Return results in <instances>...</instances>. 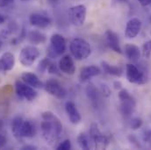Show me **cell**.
<instances>
[{
    "label": "cell",
    "mask_w": 151,
    "mask_h": 150,
    "mask_svg": "<svg viewBox=\"0 0 151 150\" xmlns=\"http://www.w3.org/2000/svg\"><path fill=\"white\" fill-rule=\"evenodd\" d=\"M40 52L35 46H27L23 47L19 54V62L25 67L32 66L39 58Z\"/></svg>",
    "instance_id": "obj_5"
},
{
    "label": "cell",
    "mask_w": 151,
    "mask_h": 150,
    "mask_svg": "<svg viewBox=\"0 0 151 150\" xmlns=\"http://www.w3.org/2000/svg\"><path fill=\"white\" fill-rule=\"evenodd\" d=\"M71 142L70 140H64L62 142L59 143V145L56 147V149L58 150H69L71 149Z\"/></svg>",
    "instance_id": "obj_30"
},
{
    "label": "cell",
    "mask_w": 151,
    "mask_h": 150,
    "mask_svg": "<svg viewBox=\"0 0 151 150\" xmlns=\"http://www.w3.org/2000/svg\"><path fill=\"white\" fill-rule=\"evenodd\" d=\"M44 87H45V90L48 94L58 99H63L67 96L66 89L55 79L47 80Z\"/></svg>",
    "instance_id": "obj_9"
},
{
    "label": "cell",
    "mask_w": 151,
    "mask_h": 150,
    "mask_svg": "<svg viewBox=\"0 0 151 150\" xmlns=\"http://www.w3.org/2000/svg\"><path fill=\"white\" fill-rule=\"evenodd\" d=\"M50 62H51V61L49 60L48 57L44 58L43 60H41V61L40 62V63H39V65H38L37 70L40 72V73L45 72V71L47 70V67H48V65H49Z\"/></svg>",
    "instance_id": "obj_28"
},
{
    "label": "cell",
    "mask_w": 151,
    "mask_h": 150,
    "mask_svg": "<svg viewBox=\"0 0 151 150\" xmlns=\"http://www.w3.org/2000/svg\"><path fill=\"white\" fill-rule=\"evenodd\" d=\"M124 54L128 58L129 60L133 62H136L139 60L141 56V50L139 47H137L134 44L132 43H127L124 47Z\"/></svg>",
    "instance_id": "obj_18"
},
{
    "label": "cell",
    "mask_w": 151,
    "mask_h": 150,
    "mask_svg": "<svg viewBox=\"0 0 151 150\" xmlns=\"http://www.w3.org/2000/svg\"><path fill=\"white\" fill-rule=\"evenodd\" d=\"M20 1H22V2H28V1H31V0H20Z\"/></svg>",
    "instance_id": "obj_42"
},
{
    "label": "cell",
    "mask_w": 151,
    "mask_h": 150,
    "mask_svg": "<svg viewBox=\"0 0 151 150\" xmlns=\"http://www.w3.org/2000/svg\"><path fill=\"white\" fill-rule=\"evenodd\" d=\"M150 34H151V32H150Z\"/></svg>",
    "instance_id": "obj_43"
},
{
    "label": "cell",
    "mask_w": 151,
    "mask_h": 150,
    "mask_svg": "<svg viewBox=\"0 0 151 150\" xmlns=\"http://www.w3.org/2000/svg\"><path fill=\"white\" fill-rule=\"evenodd\" d=\"M142 55L144 58L149 59L151 55V39L146 41L142 46Z\"/></svg>",
    "instance_id": "obj_27"
},
{
    "label": "cell",
    "mask_w": 151,
    "mask_h": 150,
    "mask_svg": "<svg viewBox=\"0 0 151 150\" xmlns=\"http://www.w3.org/2000/svg\"><path fill=\"white\" fill-rule=\"evenodd\" d=\"M106 43L108 47L113 50L114 52L118 54H122L123 51L120 47L119 44V39L116 33H114L112 30H107L106 32Z\"/></svg>",
    "instance_id": "obj_13"
},
{
    "label": "cell",
    "mask_w": 151,
    "mask_h": 150,
    "mask_svg": "<svg viewBox=\"0 0 151 150\" xmlns=\"http://www.w3.org/2000/svg\"><path fill=\"white\" fill-rule=\"evenodd\" d=\"M23 121H24V119L21 116L14 117L12 121V134L14 135V137L18 141L22 140L20 131H21V126H22Z\"/></svg>",
    "instance_id": "obj_21"
},
{
    "label": "cell",
    "mask_w": 151,
    "mask_h": 150,
    "mask_svg": "<svg viewBox=\"0 0 151 150\" xmlns=\"http://www.w3.org/2000/svg\"><path fill=\"white\" fill-rule=\"evenodd\" d=\"M76 141H77V144L79 146L80 149H82L88 150L91 149V145H90V140H89V137L87 136L86 133H80L76 138Z\"/></svg>",
    "instance_id": "obj_25"
},
{
    "label": "cell",
    "mask_w": 151,
    "mask_h": 150,
    "mask_svg": "<svg viewBox=\"0 0 151 150\" xmlns=\"http://www.w3.org/2000/svg\"><path fill=\"white\" fill-rule=\"evenodd\" d=\"M66 50V40L59 34H55L50 38V45L47 48V57L55 59L62 55Z\"/></svg>",
    "instance_id": "obj_3"
},
{
    "label": "cell",
    "mask_w": 151,
    "mask_h": 150,
    "mask_svg": "<svg viewBox=\"0 0 151 150\" xmlns=\"http://www.w3.org/2000/svg\"><path fill=\"white\" fill-rule=\"evenodd\" d=\"M41 118L40 129L42 138L50 145L55 143L63 133V124L61 120L50 111L42 113Z\"/></svg>",
    "instance_id": "obj_1"
},
{
    "label": "cell",
    "mask_w": 151,
    "mask_h": 150,
    "mask_svg": "<svg viewBox=\"0 0 151 150\" xmlns=\"http://www.w3.org/2000/svg\"><path fill=\"white\" fill-rule=\"evenodd\" d=\"M100 93H102L104 97L107 98V97H109L111 95V90L109 89V87L106 84H101Z\"/></svg>",
    "instance_id": "obj_32"
},
{
    "label": "cell",
    "mask_w": 151,
    "mask_h": 150,
    "mask_svg": "<svg viewBox=\"0 0 151 150\" xmlns=\"http://www.w3.org/2000/svg\"><path fill=\"white\" fill-rule=\"evenodd\" d=\"M142 140L148 147L151 148V128L147 127L142 132Z\"/></svg>",
    "instance_id": "obj_26"
},
{
    "label": "cell",
    "mask_w": 151,
    "mask_h": 150,
    "mask_svg": "<svg viewBox=\"0 0 151 150\" xmlns=\"http://www.w3.org/2000/svg\"><path fill=\"white\" fill-rule=\"evenodd\" d=\"M27 39L30 43L35 44V45H39L42 44L47 40V37L44 34H42L40 31L33 30L28 33L27 34Z\"/></svg>",
    "instance_id": "obj_23"
},
{
    "label": "cell",
    "mask_w": 151,
    "mask_h": 150,
    "mask_svg": "<svg viewBox=\"0 0 151 150\" xmlns=\"http://www.w3.org/2000/svg\"><path fill=\"white\" fill-rule=\"evenodd\" d=\"M65 111H66V113L68 115V118H69L70 121L72 124L76 125V124L80 123V121L82 119V117H81V114L79 113V111L76 108V106L75 103L67 102L65 104Z\"/></svg>",
    "instance_id": "obj_16"
},
{
    "label": "cell",
    "mask_w": 151,
    "mask_h": 150,
    "mask_svg": "<svg viewBox=\"0 0 151 150\" xmlns=\"http://www.w3.org/2000/svg\"><path fill=\"white\" fill-rule=\"evenodd\" d=\"M21 80L27 83L28 85L32 86L33 88L35 89H40L43 87V84L41 83V81L39 79L37 75L34 73H31V72H24L22 75H21Z\"/></svg>",
    "instance_id": "obj_19"
},
{
    "label": "cell",
    "mask_w": 151,
    "mask_h": 150,
    "mask_svg": "<svg viewBox=\"0 0 151 150\" xmlns=\"http://www.w3.org/2000/svg\"><path fill=\"white\" fill-rule=\"evenodd\" d=\"M99 93L100 92L99 91V90L92 83L88 84V86L86 87V95H87V98L94 105H97L99 103V99H100V94Z\"/></svg>",
    "instance_id": "obj_22"
},
{
    "label": "cell",
    "mask_w": 151,
    "mask_h": 150,
    "mask_svg": "<svg viewBox=\"0 0 151 150\" xmlns=\"http://www.w3.org/2000/svg\"><path fill=\"white\" fill-rule=\"evenodd\" d=\"M47 70L48 71V73H50V74H55V75H59V71H61L60 69H59V67L55 63H54L52 62L49 63Z\"/></svg>",
    "instance_id": "obj_31"
},
{
    "label": "cell",
    "mask_w": 151,
    "mask_h": 150,
    "mask_svg": "<svg viewBox=\"0 0 151 150\" xmlns=\"http://www.w3.org/2000/svg\"><path fill=\"white\" fill-rule=\"evenodd\" d=\"M29 21L32 26L39 28H46L51 24V19L40 13H32L29 17Z\"/></svg>",
    "instance_id": "obj_15"
},
{
    "label": "cell",
    "mask_w": 151,
    "mask_h": 150,
    "mask_svg": "<svg viewBox=\"0 0 151 150\" xmlns=\"http://www.w3.org/2000/svg\"><path fill=\"white\" fill-rule=\"evenodd\" d=\"M70 50L76 60L81 61L88 58L91 53L90 44L82 38H75L70 44Z\"/></svg>",
    "instance_id": "obj_2"
},
{
    "label": "cell",
    "mask_w": 151,
    "mask_h": 150,
    "mask_svg": "<svg viewBox=\"0 0 151 150\" xmlns=\"http://www.w3.org/2000/svg\"><path fill=\"white\" fill-rule=\"evenodd\" d=\"M128 140H129V141H130L132 144H134L136 148H139V149H142V146L140 144V142H139L138 139H137L134 134L129 135V136H128Z\"/></svg>",
    "instance_id": "obj_33"
},
{
    "label": "cell",
    "mask_w": 151,
    "mask_h": 150,
    "mask_svg": "<svg viewBox=\"0 0 151 150\" xmlns=\"http://www.w3.org/2000/svg\"><path fill=\"white\" fill-rule=\"evenodd\" d=\"M142 6H147L151 4V0H137Z\"/></svg>",
    "instance_id": "obj_37"
},
{
    "label": "cell",
    "mask_w": 151,
    "mask_h": 150,
    "mask_svg": "<svg viewBox=\"0 0 151 150\" xmlns=\"http://www.w3.org/2000/svg\"><path fill=\"white\" fill-rule=\"evenodd\" d=\"M142 119L138 117H134L130 120V126L133 130H137L142 126Z\"/></svg>",
    "instance_id": "obj_29"
},
{
    "label": "cell",
    "mask_w": 151,
    "mask_h": 150,
    "mask_svg": "<svg viewBox=\"0 0 151 150\" xmlns=\"http://www.w3.org/2000/svg\"><path fill=\"white\" fill-rule=\"evenodd\" d=\"M2 46H3V41H2V39H1V37H0V49H1V47H2Z\"/></svg>",
    "instance_id": "obj_41"
},
{
    "label": "cell",
    "mask_w": 151,
    "mask_h": 150,
    "mask_svg": "<svg viewBox=\"0 0 151 150\" xmlns=\"http://www.w3.org/2000/svg\"><path fill=\"white\" fill-rule=\"evenodd\" d=\"M90 138L97 149H106L109 145L108 138L101 133L96 123H92L90 126Z\"/></svg>",
    "instance_id": "obj_4"
},
{
    "label": "cell",
    "mask_w": 151,
    "mask_h": 150,
    "mask_svg": "<svg viewBox=\"0 0 151 150\" xmlns=\"http://www.w3.org/2000/svg\"><path fill=\"white\" fill-rule=\"evenodd\" d=\"M135 106H136L135 100L132 96L127 98L121 99L120 106H119V112L126 118L130 117L135 109Z\"/></svg>",
    "instance_id": "obj_12"
},
{
    "label": "cell",
    "mask_w": 151,
    "mask_h": 150,
    "mask_svg": "<svg viewBox=\"0 0 151 150\" xmlns=\"http://www.w3.org/2000/svg\"><path fill=\"white\" fill-rule=\"evenodd\" d=\"M5 20H6V18H5L3 14L0 13V25H1V24H4V23L5 22Z\"/></svg>",
    "instance_id": "obj_39"
},
{
    "label": "cell",
    "mask_w": 151,
    "mask_h": 150,
    "mask_svg": "<svg viewBox=\"0 0 151 150\" xmlns=\"http://www.w3.org/2000/svg\"><path fill=\"white\" fill-rule=\"evenodd\" d=\"M6 141H7L6 137L4 135H3V134H0V149L4 148L5 146Z\"/></svg>",
    "instance_id": "obj_35"
},
{
    "label": "cell",
    "mask_w": 151,
    "mask_h": 150,
    "mask_svg": "<svg viewBox=\"0 0 151 150\" xmlns=\"http://www.w3.org/2000/svg\"><path fill=\"white\" fill-rule=\"evenodd\" d=\"M58 67L63 73L67 74V75H73L76 72L74 61L71 58V56L69 55H66L60 59Z\"/></svg>",
    "instance_id": "obj_11"
},
{
    "label": "cell",
    "mask_w": 151,
    "mask_h": 150,
    "mask_svg": "<svg viewBox=\"0 0 151 150\" xmlns=\"http://www.w3.org/2000/svg\"><path fill=\"white\" fill-rule=\"evenodd\" d=\"M101 65H102L103 70L106 74H108V75L119 77V76H121L122 74H123V70L119 66H113V65L109 64L106 62H101Z\"/></svg>",
    "instance_id": "obj_24"
},
{
    "label": "cell",
    "mask_w": 151,
    "mask_h": 150,
    "mask_svg": "<svg viewBox=\"0 0 151 150\" xmlns=\"http://www.w3.org/2000/svg\"><path fill=\"white\" fill-rule=\"evenodd\" d=\"M126 76L127 81L131 83L144 84L147 82V76L134 64H127Z\"/></svg>",
    "instance_id": "obj_7"
},
{
    "label": "cell",
    "mask_w": 151,
    "mask_h": 150,
    "mask_svg": "<svg viewBox=\"0 0 151 150\" xmlns=\"http://www.w3.org/2000/svg\"><path fill=\"white\" fill-rule=\"evenodd\" d=\"M21 149H23V150H26V149L34 150V149H37V148H36L35 146H31V145H25L24 147H22V148H21Z\"/></svg>",
    "instance_id": "obj_38"
},
{
    "label": "cell",
    "mask_w": 151,
    "mask_h": 150,
    "mask_svg": "<svg viewBox=\"0 0 151 150\" xmlns=\"http://www.w3.org/2000/svg\"><path fill=\"white\" fill-rule=\"evenodd\" d=\"M100 72L101 70L98 66H95V65L87 66V67L81 69V71L79 74V79L81 82H86L90 80L91 78L99 75L100 74Z\"/></svg>",
    "instance_id": "obj_17"
},
{
    "label": "cell",
    "mask_w": 151,
    "mask_h": 150,
    "mask_svg": "<svg viewBox=\"0 0 151 150\" xmlns=\"http://www.w3.org/2000/svg\"><path fill=\"white\" fill-rule=\"evenodd\" d=\"M50 3H52V4H56L59 0H48Z\"/></svg>",
    "instance_id": "obj_40"
},
{
    "label": "cell",
    "mask_w": 151,
    "mask_h": 150,
    "mask_svg": "<svg viewBox=\"0 0 151 150\" xmlns=\"http://www.w3.org/2000/svg\"><path fill=\"white\" fill-rule=\"evenodd\" d=\"M15 65V58L14 55L10 53L6 52L3 54L0 57V71L1 72H7L13 69Z\"/></svg>",
    "instance_id": "obj_14"
},
{
    "label": "cell",
    "mask_w": 151,
    "mask_h": 150,
    "mask_svg": "<svg viewBox=\"0 0 151 150\" xmlns=\"http://www.w3.org/2000/svg\"><path fill=\"white\" fill-rule=\"evenodd\" d=\"M36 129L33 122L29 120H24L22 126H21V131L20 134L22 139L23 138H33L35 135Z\"/></svg>",
    "instance_id": "obj_20"
},
{
    "label": "cell",
    "mask_w": 151,
    "mask_h": 150,
    "mask_svg": "<svg viewBox=\"0 0 151 150\" xmlns=\"http://www.w3.org/2000/svg\"><path fill=\"white\" fill-rule=\"evenodd\" d=\"M14 0H0V8L2 7H6L10 5L11 4L13 3Z\"/></svg>",
    "instance_id": "obj_34"
},
{
    "label": "cell",
    "mask_w": 151,
    "mask_h": 150,
    "mask_svg": "<svg viewBox=\"0 0 151 150\" xmlns=\"http://www.w3.org/2000/svg\"><path fill=\"white\" fill-rule=\"evenodd\" d=\"M113 86L116 90H120L122 88V83L119 81H115L113 83Z\"/></svg>",
    "instance_id": "obj_36"
},
{
    "label": "cell",
    "mask_w": 151,
    "mask_h": 150,
    "mask_svg": "<svg viewBox=\"0 0 151 150\" xmlns=\"http://www.w3.org/2000/svg\"><path fill=\"white\" fill-rule=\"evenodd\" d=\"M142 21L137 18H132L129 19L126 25L125 35L127 39H134L140 33L142 29Z\"/></svg>",
    "instance_id": "obj_10"
},
{
    "label": "cell",
    "mask_w": 151,
    "mask_h": 150,
    "mask_svg": "<svg viewBox=\"0 0 151 150\" xmlns=\"http://www.w3.org/2000/svg\"><path fill=\"white\" fill-rule=\"evenodd\" d=\"M69 18L70 22L76 26H83L86 19V7L83 4L75 5L70 8L69 10Z\"/></svg>",
    "instance_id": "obj_8"
},
{
    "label": "cell",
    "mask_w": 151,
    "mask_h": 150,
    "mask_svg": "<svg viewBox=\"0 0 151 150\" xmlns=\"http://www.w3.org/2000/svg\"><path fill=\"white\" fill-rule=\"evenodd\" d=\"M15 91L20 99H25L29 102L34 101L37 97V92L35 88L24 83L22 80H17L15 82Z\"/></svg>",
    "instance_id": "obj_6"
}]
</instances>
